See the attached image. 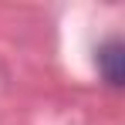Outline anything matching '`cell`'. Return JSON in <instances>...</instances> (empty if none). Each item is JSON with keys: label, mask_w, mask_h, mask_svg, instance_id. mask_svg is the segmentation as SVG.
I'll return each mask as SVG.
<instances>
[{"label": "cell", "mask_w": 125, "mask_h": 125, "mask_svg": "<svg viewBox=\"0 0 125 125\" xmlns=\"http://www.w3.org/2000/svg\"><path fill=\"white\" fill-rule=\"evenodd\" d=\"M122 44L118 41H108L102 47V51H98V61H102V71H105V78H108V81L112 84H122Z\"/></svg>", "instance_id": "obj_1"}]
</instances>
